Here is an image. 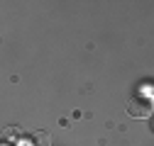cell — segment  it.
<instances>
[{"mask_svg": "<svg viewBox=\"0 0 154 146\" xmlns=\"http://www.w3.org/2000/svg\"><path fill=\"white\" fill-rule=\"evenodd\" d=\"M127 112L132 117H152L154 115V98L152 95H134L127 102Z\"/></svg>", "mask_w": 154, "mask_h": 146, "instance_id": "1", "label": "cell"}, {"mask_svg": "<svg viewBox=\"0 0 154 146\" xmlns=\"http://www.w3.org/2000/svg\"><path fill=\"white\" fill-rule=\"evenodd\" d=\"M3 139L8 144H20L25 139V134H22V129H17V127H5L3 129Z\"/></svg>", "mask_w": 154, "mask_h": 146, "instance_id": "2", "label": "cell"}, {"mask_svg": "<svg viewBox=\"0 0 154 146\" xmlns=\"http://www.w3.org/2000/svg\"><path fill=\"white\" fill-rule=\"evenodd\" d=\"M29 139H32V146H51V136H49V132H42V129L34 132Z\"/></svg>", "mask_w": 154, "mask_h": 146, "instance_id": "3", "label": "cell"}]
</instances>
